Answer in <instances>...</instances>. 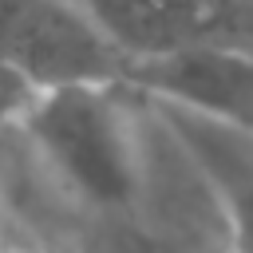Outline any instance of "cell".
Segmentation results:
<instances>
[{
  "label": "cell",
  "mask_w": 253,
  "mask_h": 253,
  "mask_svg": "<svg viewBox=\"0 0 253 253\" xmlns=\"http://www.w3.org/2000/svg\"><path fill=\"white\" fill-rule=\"evenodd\" d=\"M126 83H79L28 99L20 126L71 198L99 213H130L146 190V162L123 107Z\"/></svg>",
  "instance_id": "1"
},
{
  "label": "cell",
  "mask_w": 253,
  "mask_h": 253,
  "mask_svg": "<svg viewBox=\"0 0 253 253\" xmlns=\"http://www.w3.org/2000/svg\"><path fill=\"white\" fill-rule=\"evenodd\" d=\"M130 59L71 0H0V79L32 95L79 83H126Z\"/></svg>",
  "instance_id": "2"
},
{
  "label": "cell",
  "mask_w": 253,
  "mask_h": 253,
  "mask_svg": "<svg viewBox=\"0 0 253 253\" xmlns=\"http://www.w3.org/2000/svg\"><path fill=\"white\" fill-rule=\"evenodd\" d=\"M130 59L194 47L253 51V0H71Z\"/></svg>",
  "instance_id": "3"
},
{
  "label": "cell",
  "mask_w": 253,
  "mask_h": 253,
  "mask_svg": "<svg viewBox=\"0 0 253 253\" xmlns=\"http://www.w3.org/2000/svg\"><path fill=\"white\" fill-rule=\"evenodd\" d=\"M126 87L154 103H170L253 134V51L194 47L138 59L126 71Z\"/></svg>",
  "instance_id": "4"
},
{
  "label": "cell",
  "mask_w": 253,
  "mask_h": 253,
  "mask_svg": "<svg viewBox=\"0 0 253 253\" xmlns=\"http://www.w3.org/2000/svg\"><path fill=\"white\" fill-rule=\"evenodd\" d=\"M154 111L178 142V150L210 186L225 221L229 253H253V134L170 103H154Z\"/></svg>",
  "instance_id": "5"
},
{
  "label": "cell",
  "mask_w": 253,
  "mask_h": 253,
  "mask_svg": "<svg viewBox=\"0 0 253 253\" xmlns=\"http://www.w3.org/2000/svg\"><path fill=\"white\" fill-rule=\"evenodd\" d=\"M28 99H32V91H28L24 83H16V79H0V134H4V126H8L12 119L24 115Z\"/></svg>",
  "instance_id": "6"
}]
</instances>
